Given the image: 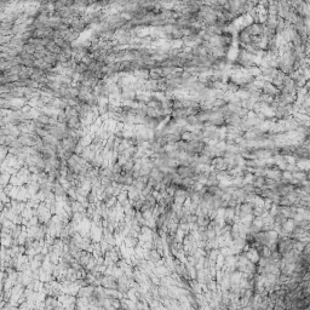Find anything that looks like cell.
Returning a JSON list of instances; mask_svg holds the SVG:
<instances>
[{
	"label": "cell",
	"instance_id": "cell-1",
	"mask_svg": "<svg viewBox=\"0 0 310 310\" xmlns=\"http://www.w3.org/2000/svg\"><path fill=\"white\" fill-rule=\"evenodd\" d=\"M252 205L251 203H247V202H245V203H242L241 206H240V213H241V216H247V215H250L251 212H252Z\"/></svg>",
	"mask_w": 310,
	"mask_h": 310
},
{
	"label": "cell",
	"instance_id": "cell-2",
	"mask_svg": "<svg viewBox=\"0 0 310 310\" xmlns=\"http://www.w3.org/2000/svg\"><path fill=\"white\" fill-rule=\"evenodd\" d=\"M267 183V179L264 178V177H262V176H259V177H257L256 179H254V185H257V187H262V185H264Z\"/></svg>",
	"mask_w": 310,
	"mask_h": 310
}]
</instances>
